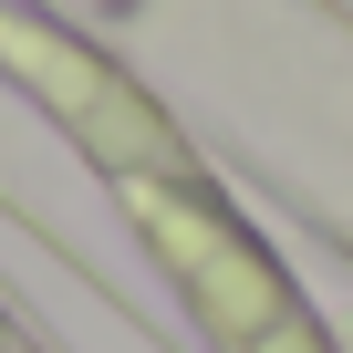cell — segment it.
I'll use <instances>...</instances> for the list:
<instances>
[{
	"label": "cell",
	"mask_w": 353,
	"mask_h": 353,
	"mask_svg": "<svg viewBox=\"0 0 353 353\" xmlns=\"http://www.w3.org/2000/svg\"><path fill=\"white\" fill-rule=\"evenodd\" d=\"M104 188H114L125 229L145 239V260L166 270V291L188 301L208 353H343L322 332V312L301 301V281L281 270V250L250 229V208L198 166V145L166 166H135V176H104Z\"/></svg>",
	"instance_id": "cell-1"
},
{
	"label": "cell",
	"mask_w": 353,
	"mask_h": 353,
	"mask_svg": "<svg viewBox=\"0 0 353 353\" xmlns=\"http://www.w3.org/2000/svg\"><path fill=\"white\" fill-rule=\"evenodd\" d=\"M0 73H11V83L94 156V176H135V166L188 156L176 114H166L114 52H94L83 32H63V21H42V11H11V0H0Z\"/></svg>",
	"instance_id": "cell-2"
},
{
	"label": "cell",
	"mask_w": 353,
	"mask_h": 353,
	"mask_svg": "<svg viewBox=\"0 0 353 353\" xmlns=\"http://www.w3.org/2000/svg\"><path fill=\"white\" fill-rule=\"evenodd\" d=\"M0 353H42V343L21 332V312H11V301H0Z\"/></svg>",
	"instance_id": "cell-3"
}]
</instances>
